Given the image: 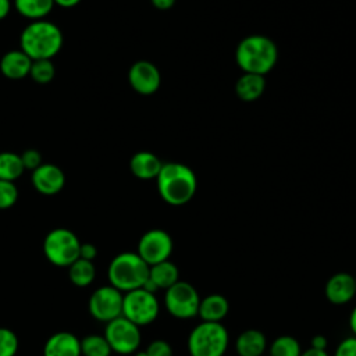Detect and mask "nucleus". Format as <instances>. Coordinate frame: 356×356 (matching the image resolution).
<instances>
[{"label": "nucleus", "mask_w": 356, "mask_h": 356, "mask_svg": "<svg viewBox=\"0 0 356 356\" xmlns=\"http://www.w3.org/2000/svg\"><path fill=\"white\" fill-rule=\"evenodd\" d=\"M157 191L161 199L171 206L188 203L196 193L197 179L195 172L181 163H163L156 177Z\"/></svg>", "instance_id": "nucleus-1"}, {"label": "nucleus", "mask_w": 356, "mask_h": 356, "mask_svg": "<svg viewBox=\"0 0 356 356\" xmlns=\"http://www.w3.org/2000/svg\"><path fill=\"white\" fill-rule=\"evenodd\" d=\"M19 49L31 57V60H51L63 46V33L60 28L47 21H31L21 32Z\"/></svg>", "instance_id": "nucleus-2"}, {"label": "nucleus", "mask_w": 356, "mask_h": 356, "mask_svg": "<svg viewBox=\"0 0 356 356\" xmlns=\"http://www.w3.org/2000/svg\"><path fill=\"white\" fill-rule=\"evenodd\" d=\"M278 58L275 43L263 35L243 38L235 50V60L243 72L266 75L273 70Z\"/></svg>", "instance_id": "nucleus-3"}, {"label": "nucleus", "mask_w": 356, "mask_h": 356, "mask_svg": "<svg viewBox=\"0 0 356 356\" xmlns=\"http://www.w3.org/2000/svg\"><path fill=\"white\" fill-rule=\"evenodd\" d=\"M150 266L136 252H122L110 261L107 278L122 293L139 289L149 278Z\"/></svg>", "instance_id": "nucleus-4"}, {"label": "nucleus", "mask_w": 356, "mask_h": 356, "mask_svg": "<svg viewBox=\"0 0 356 356\" xmlns=\"http://www.w3.org/2000/svg\"><path fill=\"white\" fill-rule=\"evenodd\" d=\"M229 343L227 328L221 323L202 321L188 335L189 356H224Z\"/></svg>", "instance_id": "nucleus-5"}, {"label": "nucleus", "mask_w": 356, "mask_h": 356, "mask_svg": "<svg viewBox=\"0 0 356 356\" xmlns=\"http://www.w3.org/2000/svg\"><path fill=\"white\" fill-rule=\"evenodd\" d=\"M81 241L67 228L51 229L43 241V252L46 259L57 267H70L79 259Z\"/></svg>", "instance_id": "nucleus-6"}, {"label": "nucleus", "mask_w": 356, "mask_h": 356, "mask_svg": "<svg viewBox=\"0 0 356 356\" xmlns=\"http://www.w3.org/2000/svg\"><path fill=\"white\" fill-rule=\"evenodd\" d=\"M159 312L160 303L156 293H152L143 288L124 293L122 316L138 327L152 324L157 318Z\"/></svg>", "instance_id": "nucleus-7"}, {"label": "nucleus", "mask_w": 356, "mask_h": 356, "mask_svg": "<svg viewBox=\"0 0 356 356\" xmlns=\"http://www.w3.org/2000/svg\"><path fill=\"white\" fill-rule=\"evenodd\" d=\"M200 296L196 288L186 282L178 281L164 293L165 310L175 318L189 320L197 316Z\"/></svg>", "instance_id": "nucleus-8"}, {"label": "nucleus", "mask_w": 356, "mask_h": 356, "mask_svg": "<svg viewBox=\"0 0 356 356\" xmlns=\"http://www.w3.org/2000/svg\"><path fill=\"white\" fill-rule=\"evenodd\" d=\"M104 338L113 352L120 355L135 353L140 345V327L120 316L106 324Z\"/></svg>", "instance_id": "nucleus-9"}, {"label": "nucleus", "mask_w": 356, "mask_h": 356, "mask_svg": "<svg viewBox=\"0 0 356 356\" xmlns=\"http://www.w3.org/2000/svg\"><path fill=\"white\" fill-rule=\"evenodd\" d=\"M124 293L111 285H104L92 292L89 298V313L102 323H108L122 316Z\"/></svg>", "instance_id": "nucleus-10"}, {"label": "nucleus", "mask_w": 356, "mask_h": 356, "mask_svg": "<svg viewBox=\"0 0 356 356\" xmlns=\"http://www.w3.org/2000/svg\"><path fill=\"white\" fill-rule=\"evenodd\" d=\"M174 249L172 238L168 232L160 228L146 231L139 242L136 253L149 264H157L165 260H170V256Z\"/></svg>", "instance_id": "nucleus-11"}, {"label": "nucleus", "mask_w": 356, "mask_h": 356, "mask_svg": "<svg viewBox=\"0 0 356 356\" xmlns=\"http://www.w3.org/2000/svg\"><path fill=\"white\" fill-rule=\"evenodd\" d=\"M128 82L139 95H153L161 83L159 68L147 60L135 61L128 71Z\"/></svg>", "instance_id": "nucleus-12"}, {"label": "nucleus", "mask_w": 356, "mask_h": 356, "mask_svg": "<svg viewBox=\"0 0 356 356\" xmlns=\"http://www.w3.org/2000/svg\"><path fill=\"white\" fill-rule=\"evenodd\" d=\"M31 181L33 188L42 195H56L65 185V175L60 167L51 163H43L32 171Z\"/></svg>", "instance_id": "nucleus-13"}, {"label": "nucleus", "mask_w": 356, "mask_h": 356, "mask_svg": "<svg viewBox=\"0 0 356 356\" xmlns=\"http://www.w3.org/2000/svg\"><path fill=\"white\" fill-rule=\"evenodd\" d=\"M325 298L332 305H346L356 296V278L345 271L335 273L324 286Z\"/></svg>", "instance_id": "nucleus-14"}, {"label": "nucleus", "mask_w": 356, "mask_h": 356, "mask_svg": "<svg viewBox=\"0 0 356 356\" xmlns=\"http://www.w3.org/2000/svg\"><path fill=\"white\" fill-rule=\"evenodd\" d=\"M43 356H82L81 339L72 332H56L46 341Z\"/></svg>", "instance_id": "nucleus-15"}, {"label": "nucleus", "mask_w": 356, "mask_h": 356, "mask_svg": "<svg viewBox=\"0 0 356 356\" xmlns=\"http://www.w3.org/2000/svg\"><path fill=\"white\" fill-rule=\"evenodd\" d=\"M32 60L21 49L8 50L0 60V71L8 79H22L29 76Z\"/></svg>", "instance_id": "nucleus-16"}, {"label": "nucleus", "mask_w": 356, "mask_h": 356, "mask_svg": "<svg viewBox=\"0 0 356 356\" xmlns=\"http://www.w3.org/2000/svg\"><path fill=\"white\" fill-rule=\"evenodd\" d=\"M229 312V303L227 298L221 293H210L204 298H200L197 316L203 321L221 323Z\"/></svg>", "instance_id": "nucleus-17"}, {"label": "nucleus", "mask_w": 356, "mask_h": 356, "mask_svg": "<svg viewBox=\"0 0 356 356\" xmlns=\"http://www.w3.org/2000/svg\"><path fill=\"white\" fill-rule=\"evenodd\" d=\"M267 345V338L260 330L249 328L238 335L235 350L239 356H263Z\"/></svg>", "instance_id": "nucleus-18"}, {"label": "nucleus", "mask_w": 356, "mask_h": 356, "mask_svg": "<svg viewBox=\"0 0 356 356\" xmlns=\"http://www.w3.org/2000/svg\"><path fill=\"white\" fill-rule=\"evenodd\" d=\"M163 163L152 152H138L129 160L131 172L139 179H152L156 178L160 172Z\"/></svg>", "instance_id": "nucleus-19"}, {"label": "nucleus", "mask_w": 356, "mask_h": 356, "mask_svg": "<svg viewBox=\"0 0 356 356\" xmlns=\"http://www.w3.org/2000/svg\"><path fill=\"white\" fill-rule=\"evenodd\" d=\"M266 89V79L263 75L243 72L236 83H235V93L243 102H254L257 100Z\"/></svg>", "instance_id": "nucleus-20"}, {"label": "nucleus", "mask_w": 356, "mask_h": 356, "mask_svg": "<svg viewBox=\"0 0 356 356\" xmlns=\"http://www.w3.org/2000/svg\"><path fill=\"white\" fill-rule=\"evenodd\" d=\"M149 278L156 284L159 289L165 291L179 281V271L172 261L165 260V261L150 266Z\"/></svg>", "instance_id": "nucleus-21"}, {"label": "nucleus", "mask_w": 356, "mask_h": 356, "mask_svg": "<svg viewBox=\"0 0 356 356\" xmlns=\"http://www.w3.org/2000/svg\"><path fill=\"white\" fill-rule=\"evenodd\" d=\"M14 8L21 14L22 17L38 21L44 19V17L49 15L51 8L54 7L53 0H14L13 1Z\"/></svg>", "instance_id": "nucleus-22"}, {"label": "nucleus", "mask_w": 356, "mask_h": 356, "mask_svg": "<svg viewBox=\"0 0 356 356\" xmlns=\"http://www.w3.org/2000/svg\"><path fill=\"white\" fill-rule=\"evenodd\" d=\"M96 275V268L93 266V261L78 259L68 267V277L71 282L76 286H88L93 282Z\"/></svg>", "instance_id": "nucleus-23"}, {"label": "nucleus", "mask_w": 356, "mask_h": 356, "mask_svg": "<svg viewBox=\"0 0 356 356\" xmlns=\"http://www.w3.org/2000/svg\"><path fill=\"white\" fill-rule=\"evenodd\" d=\"M25 171L21 156L14 152H0V179L14 182Z\"/></svg>", "instance_id": "nucleus-24"}, {"label": "nucleus", "mask_w": 356, "mask_h": 356, "mask_svg": "<svg viewBox=\"0 0 356 356\" xmlns=\"http://www.w3.org/2000/svg\"><path fill=\"white\" fill-rule=\"evenodd\" d=\"M299 341L292 335H280L268 346V356H300Z\"/></svg>", "instance_id": "nucleus-25"}, {"label": "nucleus", "mask_w": 356, "mask_h": 356, "mask_svg": "<svg viewBox=\"0 0 356 356\" xmlns=\"http://www.w3.org/2000/svg\"><path fill=\"white\" fill-rule=\"evenodd\" d=\"M111 348L104 335H88L81 339V355L82 356H110Z\"/></svg>", "instance_id": "nucleus-26"}, {"label": "nucleus", "mask_w": 356, "mask_h": 356, "mask_svg": "<svg viewBox=\"0 0 356 356\" xmlns=\"http://www.w3.org/2000/svg\"><path fill=\"white\" fill-rule=\"evenodd\" d=\"M56 75V67L51 60H33L29 70V76L39 85H46L53 81Z\"/></svg>", "instance_id": "nucleus-27"}, {"label": "nucleus", "mask_w": 356, "mask_h": 356, "mask_svg": "<svg viewBox=\"0 0 356 356\" xmlns=\"http://www.w3.org/2000/svg\"><path fill=\"white\" fill-rule=\"evenodd\" d=\"M18 350V338L10 328L0 327V356H15Z\"/></svg>", "instance_id": "nucleus-28"}, {"label": "nucleus", "mask_w": 356, "mask_h": 356, "mask_svg": "<svg viewBox=\"0 0 356 356\" xmlns=\"http://www.w3.org/2000/svg\"><path fill=\"white\" fill-rule=\"evenodd\" d=\"M18 199V189L14 182L0 179V210L10 209Z\"/></svg>", "instance_id": "nucleus-29"}, {"label": "nucleus", "mask_w": 356, "mask_h": 356, "mask_svg": "<svg viewBox=\"0 0 356 356\" xmlns=\"http://www.w3.org/2000/svg\"><path fill=\"white\" fill-rule=\"evenodd\" d=\"M21 161H22V165L25 170H36L39 165L43 164L42 161V154L39 153V150L36 149H26L24 150L21 154Z\"/></svg>", "instance_id": "nucleus-30"}, {"label": "nucleus", "mask_w": 356, "mask_h": 356, "mask_svg": "<svg viewBox=\"0 0 356 356\" xmlns=\"http://www.w3.org/2000/svg\"><path fill=\"white\" fill-rule=\"evenodd\" d=\"M147 356H172L171 345L164 339H156L145 349Z\"/></svg>", "instance_id": "nucleus-31"}, {"label": "nucleus", "mask_w": 356, "mask_h": 356, "mask_svg": "<svg viewBox=\"0 0 356 356\" xmlns=\"http://www.w3.org/2000/svg\"><path fill=\"white\" fill-rule=\"evenodd\" d=\"M332 356H356V337L350 335L342 339L335 348Z\"/></svg>", "instance_id": "nucleus-32"}, {"label": "nucleus", "mask_w": 356, "mask_h": 356, "mask_svg": "<svg viewBox=\"0 0 356 356\" xmlns=\"http://www.w3.org/2000/svg\"><path fill=\"white\" fill-rule=\"evenodd\" d=\"M96 256H97V248L93 243H81V249H79L81 259L93 261Z\"/></svg>", "instance_id": "nucleus-33"}, {"label": "nucleus", "mask_w": 356, "mask_h": 356, "mask_svg": "<svg viewBox=\"0 0 356 356\" xmlns=\"http://www.w3.org/2000/svg\"><path fill=\"white\" fill-rule=\"evenodd\" d=\"M327 346H328V339L325 335H321V334H317L312 338V342H310V348H314V349H321V350H327Z\"/></svg>", "instance_id": "nucleus-34"}, {"label": "nucleus", "mask_w": 356, "mask_h": 356, "mask_svg": "<svg viewBox=\"0 0 356 356\" xmlns=\"http://www.w3.org/2000/svg\"><path fill=\"white\" fill-rule=\"evenodd\" d=\"M150 1L157 10H170L175 4V0H150Z\"/></svg>", "instance_id": "nucleus-35"}, {"label": "nucleus", "mask_w": 356, "mask_h": 356, "mask_svg": "<svg viewBox=\"0 0 356 356\" xmlns=\"http://www.w3.org/2000/svg\"><path fill=\"white\" fill-rule=\"evenodd\" d=\"M11 10V0H0V21L4 19Z\"/></svg>", "instance_id": "nucleus-36"}, {"label": "nucleus", "mask_w": 356, "mask_h": 356, "mask_svg": "<svg viewBox=\"0 0 356 356\" xmlns=\"http://www.w3.org/2000/svg\"><path fill=\"white\" fill-rule=\"evenodd\" d=\"M300 356H330L327 350H321V349H314V348H309L306 350H302Z\"/></svg>", "instance_id": "nucleus-37"}, {"label": "nucleus", "mask_w": 356, "mask_h": 356, "mask_svg": "<svg viewBox=\"0 0 356 356\" xmlns=\"http://www.w3.org/2000/svg\"><path fill=\"white\" fill-rule=\"evenodd\" d=\"M53 1H54V6L57 4L58 7H63V8H71L78 6L81 0H53Z\"/></svg>", "instance_id": "nucleus-38"}, {"label": "nucleus", "mask_w": 356, "mask_h": 356, "mask_svg": "<svg viewBox=\"0 0 356 356\" xmlns=\"http://www.w3.org/2000/svg\"><path fill=\"white\" fill-rule=\"evenodd\" d=\"M349 328L352 331V335L356 337V306L352 309L349 316Z\"/></svg>", "instance_id": "nucleus-39"}, {"label": "nucleus", "mask_w": 356, "mask_h": 356, "mask_svg": "<svg viewBox=\"0 0 356 356\" xmlns=\"http://www.w3.org/2000/svg\"><path fill=\"white\" fill-rule=\"evenodd\" d=\"M134 356H147V355H146L145 350H136V352L134 353Z\"/></svg>", "instance_id": "nucleus-40"}, {"label": "nucleus", "mask_w": 356, "mask_h": 356, "mask_svg": "<svg viewBox=\"0 0 356 356\" xmlns=\"http://www.w3.org/2000/svg\"><path fill=\"white\" fill-rule=\"evenodd\" d=\"M263 356H266V355H263ZM267 356H268V355H267Z\"/></svg>", "instance_id": "nucleus-41"}, {"label": "nucleus", "mask_w": 356, "mask_h": 356, "mask_svg": "<svg viewBox=\"0 0 356 356\" xmlns=\"http://www.w3.org/2000/svg\"><path fill=\"white\" fill-rule=\"evenodd\" d=\"M355 278H356V277H355Z\"/></svg>", "instance_id": "nucleus-42"}]
</instances>
